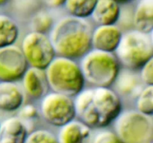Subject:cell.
I'll return each instance as SVG.
<instances>
[{"label": "cell", "mask_w": 153, "mask_h": 143, "mask_svg": "<svg viewBox=\"0 0 153 143\" xmlns=\"http://www.w3.org/2000/svg\"><path fill=\"white\" fill-rule=\"evenodd\" d=\"M136 30L148 34L153 29V0H140L133 14Z\"/></svg>", "instance_id": "e0dca14e"}, {"label": "cell", "mask_w": 153, "mask_h": 143, "mask_svg": "<svg viewBox=\"0 0 153 143\" xmlns=\"http://www.w3.org/2000/svg\"><path fill=\"white\" fill-rule=\"evenodd\" d=\"M45 72L49 87L53 92L73 98L85 87V80L80 66L73 59L55 57Z\"/></svg>", "instance_id": "3957f363"}, {"label": "cell", "mask_w": 153, "mask_h": 143, "mask_svg": "<svg viewBox=\"0 0 153 143\" xmlns=\"http://www.w3.org/2000/svg\"><path fill=\"white\" fill-rule=\"evenodd\" d=\"M149 37H150V40H151V43H152V47H153V29L151 31V32L149 33Z\"/></svg>", "instance_id": "83f0119b"}, {"label": "cell", "mask_w": 153, "mask_h": 143, "mask_svg": "<svg viewBox=\"0 0 153 143\" xmlns=\"http://www.w3.org/2000/svg\"><path fill=\"white\" fill-rule=\"evenodd\" d=\"M25 100L23 92L16 82L0 81V109L13 112L22 107Z\"/></svg>", "instance_id": "4fadbf2b"}, {"label": "cell", "mask_w": 153, "mask_h": 143, "mask_svg": "<svg viewBox=\"0 0 153 143\" xmlns=\"http://www.w3.org/2000/svg\"><path fill=\"white\" fill-rule=\"evenodd\" d=\"M123 33L116 25H99L91 37V46L94 49L114 53L120 43Z\"/></svg>", "instance_id": "30bf717a"}, {"label": "cell", "mask_w": 153, "mask_h": 143, "mask_svg": "<svg viewBox=\"0 0 153 143\" xmlns=\"http://www.w3.org/2000/svg\"><path fill=\"white\" fill-rule=\"evenodd\" d=\"M19 34L16 22L10 16L0 14V48L14 45Z\"/></svg>", "instance_id": "ac0fdd59"}, {"label": "cell", "mask_w": 153, "mask_h": 143, "mask_svg": "<svg viewBox=\"0 0 153 143\" xmlns=\"http://www.w3.org/2000/svg\"><path fill=\"white\" fill-rule=\"evenodd\" d=\"M45 4L50 7H58L64 5L66 0H42Z\"/></svg>", "instance_id": "4316f807"}, {"label": "cell", "mask_w": 153, "mask_h": 143, "mask_svg": "<svg viewBox=\"0 0 153 143\" xmlns=\"http://www.w3.org/2000/svg\"><path fill=\"white\" fill-rule=\"evenodd\" d=\"M114 84H115L117 91L121 95L135 98L143 88V83L140 75L134 72L133 70L127 69L120 71Z\"/></svg>", "instance_id": "2e32d148"}, {"label": "cell", "mask_w": 153, "mask_h": 143, "mask_svg": "<svg viewBox=\"0 0 153 143\" xmlns=\"http://www.w3.org/2000/svg\"><path fill=\"white\" fill-rule=\"evenodd\" d=\"M140 77L145 85H153V55L140 69Z\"/></svg>", "instance_id": "603a6c76"}, {"label": "cell", "mask_w": 153, "mask_h": 143, "mask_svg": "<svg viewBox=\"0 0 153 143\" xmlns=\"http://www.w3.org/2000/svg\"><path fill=\"white\" fill-rule=\"evenodd\" d=\"M38 4L37 0H16V7L20 10H28L34 9Z\"/></svg>", "instance_id": "484cf974"}, {"label": "cell", "mask_w": 153, "mask_h": 143, "mask_svg": "<svg viewBox=\"0 0 153 143\" xmlns=\"http://www.w3.org/2000/svg\"><path fill=\"white\" fill-rule=\"evenodd\" d=\"M58 143H93L91 128L79 120H73L61 127L58 134Z\"/></svg>", "instance_id": "8fae6325"}, {"label": "cell", "mask_w": 153, "mask_h": 143, "mask_svg": "<svg viewBox=\"0 0 153 143\" xmlns=\"http://www.w3.org/2000/svg\"><path fill=\"white\" fill-rule=\"evenodd\" d=\"M21 50L30 67L42 70L47 68L56 55L49 37L35 31L24 37Z\"/></svg>", "instance_id": "52a82bcc"}, {"label": "cell", "mask_w": 153, "mask_h": 143, "mask_svg": "<svg viewBox=\"0 0 153 143\" xmlns=\"http://www.w3.org/2000/svg\"><path fill=\"white\" fill-rule=\"evenodd\" d=\"M32 31L46 34L51 31L53 27V19L52 16L45 10H40L34 14L31 22Z\"/></svg>", "instance_id": "44dd1931"}, {"label": "cell", "mask_w": 153, "mask_h": 143, "mask_svg": "<svg viewBox=\"0 0 153 143\" xmlns=\"http://www.w3.org/2000/svg\"><path fill=\"white\" fill-rule=\"evenodd\" d=\"M121 10L115 0H98L91 17L99 25H115L120 18Z\"/></svg>", "instance_id": "9a60e30c"}, {"label": "cell", "mask_w": 153, "mask_h": 143, "mask_svg": "<svg viewBox=\"0 0 153 143\" xmlns=\"http://www.w3.org/2000/svg\"><path fill=\"white\" fill-rule=\"evenodd\" d=\"M91 37L92 29L85 19L69 16L53 25L49 39L58 56L74 60L91 50Z\"/></svg>", "instance_id": "7a4b0ae2"}, {"label": "cell", "mask_w": 153, "mask_h": 143, "mask_svg": "<svg viewBox=\"0 0 153 143\" xmlns=\"http://www.w3.org/2000/svg\"><path fill=\"white\" fill-rule=\"evenodd\" d=\"M120 65L114 53L92 49L82 57L79 66L85 81L97 87H110L119 74Z\"/></svg>", "instance_id": "277c9868"}, {"label": "cell", "mask_w": 153, "mask_h": 143, "mask_svg": "<svg viewBox=\"0 0 153 143\" xmlns=\"http://www.w3.org/2000/svg\"><path fill=\"white\" fill-rule=\"evenodd\" d=\"M28 134L19 117L12 116L0 123V143H25Z\"/></svg>", "instance_id": "5bb4252c"}, {"label": "cell", "mask_w": 153, "mask_h": 143, "mask_svg": "<svg viewBox=\"0 0 153 143\" xmlns=\"http://www.w3.org/2000/svg\"><path fill=\"white\" fill-rule=\"evenodd\" d=\"M37 116V110L32 104H27V105L22 106L20 108L19 116L18 117L22 120L24 125L28 121H32L35 119Z\"/></svg>", "instance_id": "d4e9b609"}, {"label": "cell", "mask_w": 153, "mask_h": 143, "mask_svg": "<svg viewBox=\"0 0 153 143\" xmlns=\"http://www.w3.org/2000/svg\"><path fill=\"white\" fill-rule=\"evenodd\" d=\"M136 100L137 110L149 116H153V85H145Z\"/></svg>", "instance_id": "ffe728a7"}, {"label": "cell", "mask_w": 153, "mask_h": 143, "mask_svg": "<svg viewBox=\"0 0 153 143\" xmlns=\"http://www.w3.org/2000/svg\"><path fill=\"white\" fill-rule=\"evenodd\" d=\"M0 123H1V122H0Z\"/></svg>", "instance_id": "d6a6232c"}, {"label": "cell", "mask_w": 153, "mask_h": 143, "mask_svg": "<svg viewBox=\"0 0 153 143\" xmlns=\"http://www.w3.org/2000/svg\"><path fill=\"white\" fill-rule=\"evenodd\" d=\"M93 143H123L115 133L109 130L98 133L93 139Z\"/></svg>", "instance_id": "cb8c5ba5"}, {"label": "cell", "mask_w": 153, "mask_h": 143, "mask_svg": "<svg viewBox=\"0 0 153 143\" xmlns=\"http://www.w3.org/2000/svg\"><path fill=\"white\" fill-rule=\"evenodd\" d=\"M115 133L123 143H144L153 139L151 116L137 110L121 112L114 121Z\"/></svg>", "instance_id": "8992f818"}, {"label": "cell", "mask_w": 153, "mask_h": 143, "mask_svg": "<svg viewBox=\"0 0 153 143\" xmlns=\"http://www.w3.org/2000/svg\"><path fill=\"white\" fill-rule=\"evenodd\" d=\"M144 143H152L151 142H144Z\"/></svg>", "instance_id": "4dcf8cb0"}, {"label": "cell", "mask_w": 153, "mask_h": 143, "mask_svg": "<svg viewBox=\"0 0 153 143\" xmlns=\"http://www.w3.org/2000/svg\"><path fill=\"white\" fill-rule=\"evenodd\" d=\"M22 80L24 90L31 98L37 99L47 94L49 85L45 70L28 67Z\"/></svg>", "instance_id": "7c38bea8"}, {"label": "cell", "mask_w": 153, "mask_h": 143, "mask_svg": "<svg viewBox=\"0 0 153 143\" xmlns=\"http://www.w3.org/2000/svg\"><path fill=\"white\" fill-rule=\"evenodd\" d=\"M40 112L45 120L55 127L61 128L74 120V100L67 95L52 92L42 98Z\"/></svg>", "instance_id": "ba28073f"}, {"label": "cell", "mask_w": 153, "mask_h": 143, "mask_svg": "<svg viewBox=\"0 0 153 143\" xmlns=\"http://www.w3.org/2000/svg\"><path fill=\"white\" fill-rule=\"evenodd\" d=\"M7 1V0H0V6L3 5V4H5Z\"/></svg>", "instance_id": "f546056e"}, {"label": "cell", "mask_w": 153, "mask_h": 143, "mask_svg": "<svg viewBox=\"0 0 153 143\" xmlns=\"http://www.w3.org/2000/svg\"><path fill=\"white\" fill-rule=\"evenodd\" d=\"M152 121H153V116H152Z\"/></svg>", "instance_id": "1f68e13d"}, {"label": "cell", "mask_w": 153, "mask_h": 143, "mask_svg": "<svg viewBox=\"0 0 153 143\" xmlns=\"http://www.w3.org/2000/svg\"><path fill=\"white\" fill-rule=\"evenodd\" d=\"M76 115L91 128H103L116 120L122 112L118 94L110 87L83 89L74 99Z\"/></svg>", "instance_id": "6da1fadb"}, {"label": "cell", "mask_w": 153, "mask_h": 143, "mask_svg": "<svg viewBox=\"0 0 153 143\" xmlns=\"http://www.w3.org/2000/svg\"><path fill=\"white\" fill-rule=\"evenodd\" d=\"M25 143H58V139L50 131L36 130L28 134Z\"/></svg>", "instance_id": "7402d4cb"}, {"label": "cell", "mask_w": 153, "mask_h": 143, "mask_svg": "<svg viewBox=\"0 0 153 143\" xmlns=\"http://www.w3.org/2000/svg\"><path fill=\"white\" fill-rule=\"evenodd\" d=\"M28 66L21 48L15 45L0 48V81L21 80Z\"/></svg>", "instance_id": "9c48e42d"}, {"label": "cell", "mask_w": 153, "mask_h": 143, "mask_svg": "<svg viewBox=\"0 0 153 143\" xmlns=\"http://www.w3.org/2000/svg\"><path fill=\"white\" fill-rule=\"evenodd\" d=\"M98 0H66V9L70 16L85 19L91 16Z\"/></svg>", "instance_id": "d6986e66"}, {"label": "cell", "mask_w": 153, "mask_h": 143, "mask_svg": "<svg viewBox=\"0 0 153 143\" xmlns=\"http://www.w3.org/2000/svg\"><path fill=\"white\" fill-rule=\"evenodd\" d=\"M115 1H117L118 3L119 2L123 3V2H127V1H131V0H115Z\"/></svg>", "instance_id": "f1b7e54d"}, {"label": "cell", "mask_w": 153, "mask_h": 143, "mask_svg": "<svg viewBox=\"0 0 153 143\" xmlns=\"http://www.w3.org/2000/svg\"><path fill=\"white\" fill-rule=\"evenodd\" d=\"M114 53L120 64L125 69L133 71L141 69L153 55L149 34L136 29L123 34Z\"/></svg>", "instance_id": "5b68a950"}]
</instances>
